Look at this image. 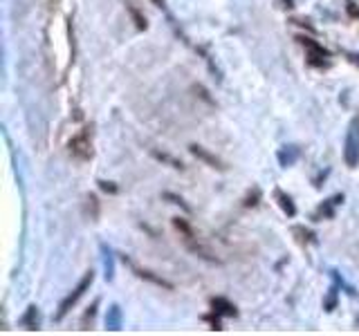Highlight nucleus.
Returning a JSON list of instances; mask_svg holds the SVG:
<instances>
[{"label":"nucleus","instance_id":"obj_9","mask_svg":"<svg viewBox=\"0 0 359 336\" xmlns=\"http://www.w3.org/2000/svg\"><path fill=\"white\" fill-rule=\"evenodd\" d=\"M106 327L108 330H121V309L112 305L106 314Z\"/></svg>","mask_w":359,"mask_h":336},{"label":"nucleus","instance_id":"obj_10","mask_svg":"<svg viewBox=\"0 0 359 336\" xmlns=\"http://www.w3.org/2000/svg\"><path fill=\"white\" fill-rule=\"evenodd\" d=\"M296 155H299V150L294 146H285L278 152V161H281V166H292L296 161Z\"/></svg>","mask_w":359,"mask_h":336},{"label":"nucleus","instance_id":"obj_12","mask_svg":"<svg viewBox=\"0 0 359 336\" xmlns=\"http://www.w3.org/2000/svg\"><path fill=\"white\" fill-rule=\"evenodd\" d=\"M126 9H128V13L133 16V20H135V25H137V29H146V18H144L142 13H139L130 2H126Z\"/></svg>","mask_w":359,"mask_h":336},{"label":"nucleus","instance_id":"obj_6","mask_svg":"<svg viewBox=\"0 0 359 336\" xmlns=\"http://www.w3.org/2000/svg\"><path fill=\"white\" fill-rule=\"evenodd\" d=\"M186 246L191 249V253H195L197 258H202V260H209V262H215V264H220V258H215V253L211 249H206L204 244H200V242H193V237L191 240H186Z\"/></svg>","mask_w":359,"mask_h":336},{"label":"nucleus","instance_id":"obj_2","mask_svg":"<svg viewBox=\"0 0 359 336\" xmlns=\"http://www.w3.org/2000/svg\"><path fill=\"white\" fill-rule=\"evenodd\" d=\"M92 280H94V273H92V271H88L83 278H81V282H79V285H76V289L72 291V294L67 296V298L61 303V307H58V314H56V321H61V318L65 316L67 312H70V309H72V305H74L76 300H79L81 296H83L85 291L90 289V285H92Z\"/></svg>","mask_w":359,"mask_h":336},{"label":"nucleus","instance_id":"obj_14","mask_svg":"<svg viewBox=\"0 0 359 336\" xmlns=\"http://www.w3.org/2000/svg\"><path fill=\"white\" fill-rule=\"evenodd\" d=\"M173 224H175V228H178V231H182V233H184V240H191V237H193V231H191V226H188V224L184 222V220L175 218V220H173Z\"/></svg>","mask_w":359,"mask_h":336},{"label":"nucleus","instance_id":"obj_4","mask_svg":"<svg viewBox=\"0 0 359 336\" xmlns=\"http://www.w3.org/2000/svg\"><path fill=\"white\" fill-rule=\"evenodd\" d=\"M188 150H191V155L193 157H197V159H202L204 164H209L211 168H218V170H224L227 166H224V161L222 159H218L215 155H211L206 148H202V146H197V143H191L188 146Z\"/></svg>","mask_w":359,"mask_h":336},{"label":"nucleus","instance_id":"obj_3","mask_svg":"<svg viewBox=\"0 0 359 336\" xmlns=\"http://www.w3.org/2000/svg\"><path fill=\"white\" fill-rule=\"evenodd\" d=\"M124 262H126V264H130V269L135 271V276L142 278V280H148V282H153V285H157V287H164V289H173V282L164 280L162 276H155V273L148 271V269H139V267H135V264L130 262V260L126 258V255H124Z\"/></svg>","mask_w":359,"mask_h":336},{"label":"nucleus","instance_id":"obj_5","mask_svg":"<svg viewBox=\"0 0 359 336\" xmlns=\"http://www.w3.org/2000/svg\"><path fill=\"white\" fill-rule=\"evenodd\" d=\"M70 152L74 157H79V159H90V157H92V146H90V141H88V134H79V137L72 139Z\"/></svg>","mask_w":359,"mask_h":336},{"label":"nucleus","instance_id":"obj_15","mask_svg":"<svg viewBox=\"0 0 359 336\" xmlns=\"http://www.w3.org/2000/svg\"><path fill=\"white\" fill-rule=\"evenodd\" d=\"M34 316H38V314H36V307H29V312H27L25 318H22V323L29 325V330H36V327H38V318H34Z\"/></svg>","mask_w":359,"mask_h":336},{"label":"nucleus","instance_id":"obj_7","mask_svg":"<svg viewBox=\"0 0 359 336\" xmlns=\"http://www.w3.org/2000/svg\"><path fill=\"white\" fill-rule=\"evenodd\" d=\"M211 307L215 314H222V316H236V305H231L227 298H211Z\"/></svg>","mask_w":359,"mask_h":336},{"label":"nucleus","instance_id":"obj_13","mask_svg":"<svg viewBox=\"0 0 359 336\" xmlns=\"http://www.w3.org/2000/svg\"><path fill=\"white\" fill-rule=\"evenodd\" d=\"M153 157H157L160 161H166V164L173 166V168H184L182 161L175 159V157H171V155H166V152H157V150H153Z\"/></svg>","mask_w":359,"mask_h":336},{"label":"nucleus","instance_id":"obj_16","mask_svg":"<svg viewBox=\"0 0 359 336\" xmlns=\"http://www.w3.org/2000/svg\"><path fill=\"white\" fill-rule=\"evenodd\" d=\"M335 305H337V289H330L328 291V296H326V300H323V307H326L328 312H332Z\"/></svg>","mask_w":359,"mask_h":336},{"label":"nucleus","instance_id":"obj_18","mask_svg":"<svg viewBox=\"0 0 359 336\" xmlns=\"http://www.w3.org/2000/svg\"><path fill=\"white\" fill-rule=\"evenodd\" d=\"M99 186L103 188V191H110V193H117V186H112V184H108V182H99Z\"/></svg>","mask_w":359,"mask_h":336},{"label":"nucleus","instance_id":"obj_1","mask_svg":"<svg viewBox=\"0 0 359 336\" xmlns=\"http://www.w3.org/2000/svg\"><path fill=\"white\" fill-rule=\"evenodd\" d=\"M344 159L350 168L359 164V123L353 121L346 134V143H344Z\"/></svg>","mask_w":359,"mask_h":336},{"label":"nucleus","instance_id":"obj_8","mask_svg":"<svg viewBox=\"0 0 359 336\" xmlns=\"http://www.w3.org/2000/svg\"><path fill=\"white\" fill-rule=\"evenodd\" d=\"M101 253H103V269H106V280L115 278V258H112V251L106 244H101Z\"/></svg>","mask_w":359,"mask_h":336},{"label":"nucleus","instance_id":"obj_17","mask_svg":"<svg viewBox=\"0 0 359 336\" xmlns=\"http://www.w3.org/2000/svg\"><path fill=\"white\" fill-rule=\"evenodd\" d=\"M164 197H166V200H173V202H175V204H180V206H182V209H184V211H188V206H186V204H184V202H182V200H180V197H178V195H173V193H164Z\"/></svg>","mask_w":359,"mask_h":336},{"label":"nucleus","instance_id":"obj_11","mask_svg":"<svg viewBox=\"0 0 359 336\" xmlns=\"http://www.w3.org/2000/svg\"><path fill=\"white\" fill-rule=\"evenodd\" d=\"M276 200H278V204H281V209L285 211V213L290 215V218H292V215H296V206H294V202H292L283 191H276Z\"/></svg>","mask_w":359,"mask_h":336}]
</instances>
